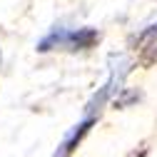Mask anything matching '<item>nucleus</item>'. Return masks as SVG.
Returning <instances> with one entry per match:
<instances>
[{
    "mask_svg": "<svg viewBox=\"0 0 157 157\" xmlns=\"http://www.w3.org/2000/svg\"><path fill=\"white\" fill-rule=\"evenodd\" d=\"M95 40H97V33H95L92 28H82V30L67 35V43H70L72 48H90Z\"/></svg>",
    "mask_w": 157,
    "mask_h": 157,
    "instance_id": "obj_1",
    "label": "nucleus"
}]
</instances>
